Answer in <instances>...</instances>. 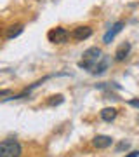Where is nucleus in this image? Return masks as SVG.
Masks as SVG:
<instances>
[{
	"label": "nucleus",
	"mask_w": 139,
	"mask_h": 157,
	"mask_svg": "<svg viewBox=\"0 0 139 157\" xmlns=\"http://www.w3.org/2000/svg\"><path fill=\"white\" fill-rule=\"evenodd\" d=\"M130 49H132L130 42H123V44H120L118 45V49L115 51V59H117V61H123V59L130 54Z\"/></svg>",
	"instance_id": "obj_6"
},
{
	"label": "nucleus",
	"mask_w": 139,
	"mask_h": 157,
	"mask_svg": "<svg viewBox=\"0 0 139 157\" xmlns=\"http://www.w3.org/2000/svg\"><path fill=\"white\" fill-rule=\"evenodd\" d=\"M125 157H139V150H134V152H130L129 155H125Z\"/></svg>",
	"instance_id": "obj_15"
},
{
	"label": "nucleus",
	"mask_w": 139,
	"mask_h": 157,
	"mask_svg": "<svg viewBox=\"0 0 139 157\" xmlns=\"http://www.w3.org/2000/svg\"><path fill=\"white\" fill-rule=\"evenodd\" d=\"M123 26H125V25H123V21H117V23H115V25H113V26H111V28L104 33V37H103V42H104V44H111V40H113L118 33H120V32H122Z\"/></svg>",
	"instance_id": "obj_4"
},
{
	"label": "nucleus",
	"mask_w": 139,
	"mask_h": 157,
	"mask_svg": "<svg viewBox=\"0 0 139 157\" xmlns=\"http://www.w3.org/2000/svg\"><path fill=\"white\" fill-rule=\"evenodd\" d=\"M21 145L16 140L0 141V157H21Z\"/></svg>",
	"instance_id": "obj_2"
},
{
	"label": "nucleus",
	"mask_w": 139,
	"mask_h": 157,
	"mask_svg": "<svg viewBox=\"0 0 139 157\" xmlns=\"http://www.w3.org/2000/svg\"><path fill=\"white\" fill-rule=\"evenodd\" d=\"M9 94H11V91L9 89H2L0 91V98H2V96H9Z\"/></svg>",
	"instance_id": "obj_14"
},
{
	"label": "nucleus",
	"mask_w": 139,
	"mask_h": 157,
	"mask_svg": "<svg viewBox=\"0 0 139 157\" xmlns=\"http://www.w3.org/2000/svg\"><path fill=\"white\" fill-rule=\"evenodd\" d=\"M63 101H64V98H63L61 94H57V96H52V100H49V105L50 107H54V105H61Z\"/></svg>",
	"instance_id": "obj_12"
},
{
	"label": "nucleus",
	"mask_w": 139,
	"mask_h": 157,
	"mask_svg": "<svg viewBox=\"0 0 139 157\" xmlns=\"http://www.w3.org/2000/svg\"><path fill=\"white\" fill-rule=\"evenodd\" d=\"M23 30H24L23 25H12V26H9V28L5 30V39H9V40L16 39V37H19V35L23 33Z\"/></svg>",
	"instance_id": "obj_9"
},
{
	"label": "nucleus",
	"mask_w": 139,
	"mask_h": 157,
	"mask_svg": "<svg viewBox=\"0 0 139 157\" xmlns=\"http://www.w3.org/2000/svg\"><path fill=\"white\" fill-rule=\"evenodd\" d=\"M47 39L52 44H66L68 39H70V32L66 28H63V26H56L47 33Z\"/></svg>",
	"instance_id": "obj_3"
},
{
	"label": "nucleus",
	"mask_w": 139,
	"mask_h": 157,
	"mask_svg": "<svg viewBox=\"0 0 139 157\" xmlns=\"http://www.w3.org/2000/svg\"><path fill=\"white\" fill-rule=\"evenodd\" d=\"M90 35H92V28H90V26H77V28L71 32V39L82 42V40L89 39Z\"/></svg>",
	"instance_id": "obj_5"
},
{
	"label": "nucleus",
	"mask_w": 139,
	"mask_h": 157,
	"mask_svg": "<svg viewBox=\"0 0 139 157\" xmlns=\"http://www.w3.org/2000/svg\"><path fill=\"white\" fill-rule=\"evenodd\" d=\"M111 143H113V138L111 136H106V135H97L92 140V145L96 148H108V147H111Z\"/></svg>",
	"instance_id": "obj_7"
},
{
	"label": "nucleus",
	"mask_w": 139,
	"mask_h": 157,
	"mask_svg": "<svg viewBox=\"0 0 139 157\" xmlns=\"http://www.w3.org/2000/svg\"><path fill=\"white\" fill-rule=\"evenodd\" d=\"M130 148V143L129 141H120L117 147H115V152H123V150H129Z\"/></svg>",
	"instance_id": "obj_11"
},
{
	"label": "nucleus",
	"mask_w": 139,
	"mask_h": 157,
	"mask_svg": "<svg viewBox=\"0 0 139 157\" xmlns=\"http://www.w3.org/2000/svg\"><path fill=\"white\" fill-rule=\"evenodd\" d=\"M108 65H110V58H108V56H103L99 61L94 65V68L90 70V73H92V75H101V73H104V72H106Z\"/></svg>",
	"instance_id": "obj_8"
},
{
	"label": "nucleus",
	"mask_w": 139,
	"mask_h": 157,
	"mask_svg": "<svg viewBox=\"0 0 139 157\" xmlns=\"http://www.w3.org/2000/svg\"><path fill=\"white\" fill-rule=\"evenodd\" d=\"M101 58H103V52H101L99 47H89L82 54V59L78 61V67L83 68V70H92L94 65L99 61Z\"/></svg>",
	"instance_id": "obj_1"
},
{
	"label": "nucleus",
	"mask_w": 139,
	"mask_h": 157,
	"mask_svg": "<svg viewBox=\"0 0 139 157\" xmlns=\"http://www.w3.org/2000/svg\"><path fill=\"white\" fill-rule=\"evenodd\" d=\"M129 105H130V107H137L139 108V100H129Z\"/></svg>",
	"instance_id": "obj_13"
},
{
	"label": "nucleus",
	"mask_w": 139,
	"mask_h": 157,
	"mask_svg": "<svg viewBox=\"0 0 139 157\" xmlns=\"http://www.w3.org/2000/svg\"><path fill=\"white\" fill-rule=\"evenodd\" d=\"M115 117H117V108L106 107V108L101 110V119H103L104 122H111V121H115Z\"/></svg>",
	"instance_id": "obj_10"
}]
</instances>
